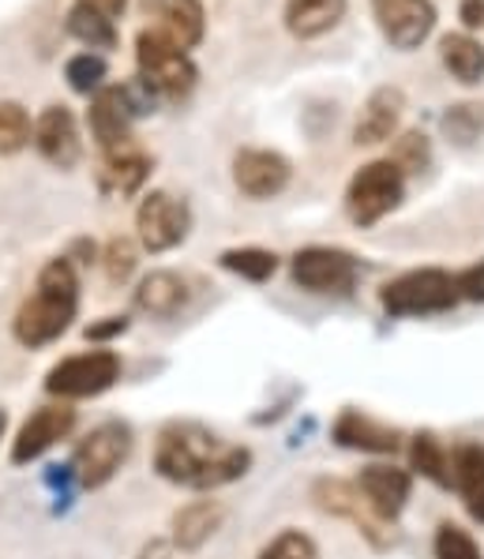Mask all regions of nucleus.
Instances as JSON below:
<instances>
[{
  "instance_id": "nucleus-1",
  "label": "nucleus",
  "mask_w": 484,
  "mask_h": 559,
  "mask_svg": "<svg viewBox=\"0 0 484 559\" xmlns=\"http://www.w3.org/2000/svg\"><path fill=\"white\" fill-rule=\"evenodd\" d=\"M252 469V451L222 440L200 420H169L154 440V473L188 492H214Z\"/></svg>"
},
{
  "instance_id": "nucleus-2",
  "label": "nucleus",
  "mask_w": 484,
  "mask_h": 559,
  "mask_svg": "<svg viewBox=\"0 0 484 559\" xmlns=\"http://www.w3.org/2000/svg\"><path fill=\"white\" fill-rule=\"evenodd\" d=\"M80 316V274L68 255H57L38 271L31 297L20 305L12 320V334L23 349H46Z\"/></svg>"
},
{
  "instance_id": "nucleus-3",
  "label": "nucleus",
  "mask_w": 484,
  "mask_h": 559,
  "mask_svg": "<svg viewBox=\"0 0 484 559\" xmlns=\"http://www.w3.org/2000/svg\"><path fill=\"white\" fill-rule=\"evenodd\" d=\"M470 300L465 271H439V266H421L405 271L394 282L379 289V305L394 320H421V316H444Z\"/></svg>"
},
{
  "instance_id": "nucleus-4",
  "label": "nucleus",
  "mask_w": 484,
  "mask_h": 559,
  "mask_svg": "<svg viewBox=\"0 0 484 559\" xmlns=\"http://www.w3.org/2000/svg\"><path fill=\"white\" fill-rule=\"evenodd\" d=\"M135 60H140V83L154 98L185 102L188 94L196 91L200 72H196L192 57L162 38L158 31H143L140 38H135Z\"/></svg>"
},
{
  "instance_id": "nucleus-5",
  "label": "nucleus",
  "mask_w": 484,
  "mask_h": 559,
  "mask_svg": "<svg viewBox=\"0 0 484 559\" xmlns=\"http://www.w3.org/2000/svg\"><path fill=\"white\" fill-rule=\"evenodd\" d=\"M132 428L125 420H102L98 428L83 436L75 443V454H72V473H75V485L94 492V488H106L109 480L117 477L120 466L132 459Z\"/></svg>"
},
{
  "instance_id": "nucleus-6",
  "label": "nucleus",
  "mask_w": 484,
  "mask_h": 559,
  "mask_svg": "<svg viewBox=\"0 0 484 559\" xmlns=\"http://www.w3.org/2000/svg\"><path fill=\"white\" fill-rule=\"evenodd\" d=\"M154 94L140 80L120 83V87H102L91 102V135L102 151H117L132 143V120L143 114H154Z\"/></svg>"
},
{
  "instance_id": "nucleus-7",
  "label": "nucleus",
  "mask_w": 484,
  "mask_h": 559,
  "mask_svg": "<svg viewBox=\"0 0 484 559\" xmlns=\"http://www.w3.org/2000/svg\"><path fill=\"white\" fill-rule=\"evenodd\" d=\"M405 200V174L391 158L368 162L353 174L350 188H345V211L357 226H376L391 211H399Z\"/></svg>"
},
{
  "instance_id": "nucleus-8",
  "label": "nucleus",
  "mask_w": 484,
  "mask_h": 559,
  "mask_svg": "<svg viewBox=\"0 0 484 559\" xmlns=\"http://www.w3.org/2000/svg\"><path fill=\"white\" fill-rule=\"evenodd\" d=\"M120 372H125V365L114 349H86V354H72L49 368L46 391L60 402L98 399L120 380Z\"/></svg>"
},
{
  "instance_id": "nucleus-9",
  "label": "nucleus",
  "mask_w": 484,
  "mask_h": 559,
  "mask_svg": "<svg viewBox=\"0 0 484 559\" xmlns=\"http://www.w3.org/2000/svg\"><path fill=\"white\" fill-rule=\"evenodd\" d=\"M293 286H300L305 294H319V297H345L353 294L361 278V260L342 248H327V245H312L300 248L290 263Z\"/></svg>"
},
{
  "instance_id": "nucleus-10",
  "label": "nucleus",
  "mask_w": 484,
  "mask_h": 559,
  "mask_svg": "<svg viewBox=\"0 0 484 559\" xmlns=\"http://www.w3.org/2000/svg\"><path fill=\"white\" fill-rule=\"evenodd\" d=\"M312 503L319 507L323 514L331 519H345L361 537L368 540L371 548H387L391 545V530L387 522L376 519V511L368 507V500L361 496V488L353 480H342V477H319L312 485Z\"/></svg>"
},
{
  "instance_id": "nucleus-11",
  "label": "nucleus",
  "mask_w": 484,
  "mask_h": 559,
  "mask_svg": "<svg viewBox=\"0 0 484 559\" xmlns=\"http://www.w3.org/2000/svg\"><path fill=\"white\" fill-rule=\"evenodd\" d=\"M135 234L146 252H169V248L185 245L192 234V211L185 200L169 192L143 195L140 211H135Z\"/></svg>"
},
{
  "instance_id": "nucleus-12",
  "label": "nucleus",
  "mask_w": 484,
  "mask_h": 559,
  "mask_svg": "<svg viewBox=\"0 0 484 559\" xmlns=\"http://www.w3.org/2000/svg\"><path fill=\"white\" fill-rule=\"evenodd\" d=\"M75 428V409L68 402H54V406H38L27 420L20 425L12 440V466H27V462H38L46 451H54L60 440H68Z\"/></svg>"
},
{
  "instance_id": "nucleus-13",
  "label": "nucleus",
  "mask_w": 484,
  "mask_h": 559,
  "mask_svg": "<svg viewBox=\"0 0 484 559\" xmlns=\"http://www.w3.org/2000/svg\"><path fill=\"white\" fill-rule=\"evenodd\" d=\"M371 12L394 49H417L436 27V4L432 0H371Z\"/></svg>"
},
{
  "instance_id": "nucleus-14",
  "label": "nucleus",
  "mask_w": 484,
  "mask_h": 559,
  "mask_svg": "<svg viewBox=\"0 0 484 559\" xmlns=\"http://www.w3.org/2000/svg\"><path fill=\"white\" fill-rule=\"evenodd\" d=\"M353 485L361 488V496H365L368 507L376 511V519L391 526V522H399L405 503H410L413 473L391 466V462H371V466L361 469V477L353 480Z\"/></svg>"
},
{
  "instance_id": "nucleus-15",
  "label": "nucleus",
  "mask_w": 484,
  "mask_h": 559,
  "mask_svg": "<svg viewBox=\"0 0 484 559\" xmlns=\"http://www.w3.org/2000/svg\"><path fill=\"white\" fill-rule=\"evenodd\" d=\"M290 177H293V166L279 151L245 147L233 158V180H237V188L248 200H271V195L285 192Z\"/></svg>"
},
{
  "instance_id": "nucleus-16",
  "label": "nucleus",
  "mask_w": 484,
  "mask_h": 559,
  "mask_svg": "<svg viewBox=\"0 0 484 559\" xmlns=\"http://www.w3.org/2000/svg\"><path fill=\"white\" fill-rule=\"evenodd\" d=\"M34 147L42 158L57 169H75L83 158V140H80V124H75L72 109L64 106H49L46 114L34 120Z\"/></svg>"
},
{
  "instance_id": "nucleus-17",
  "label": "nucleus",
  "mask_w": 484,
  "mask_h": 559,
  "mask_svg": "<svg viewBox=\"0 0 484 559\" xmlns=\"http://www.w3.org/2000/svg\"><path fill=\"white\" fill-rule=\"evenodd\" d=\"M331 436L345 451H365V454H394L402 447L399 428L383 425V420L368 417L365 409H353V406L339 413Z\"/></svg>"
},
{
  "instance_id": "nucleus-18",
  "label": "nucleus",
  "mask_w": 484,
  "mask_h": 559,
  "mask_svg": "<svg viewBox=\"0 0 484 559\" xmlns=\"http://www.w3.org/2000/svg\"><path fill=\"white\" fill-rule=\"evenodd\" d=\"M151 177V154L143 147L125 143L117 151H102V166H98V188L106 195H135Z\"/></svg>"
},
{
  "instance_id": "nucleus-19",
  "label": "nucleus",
  "mask_w": 484,
  "mask_h": 559,
  "mask_svg": "<svg viewBox=\"0 0 484 559\" xmlns=\"http://www.w3.org/2000/svg\"><path fill=\"white\" fill-rule=\"evenodd\" d=\"M402 109H405V94L399 87L371 91V98L365 102V109H361V117H357V128H353V143H357V147L387 143L399 132Z\"/></svg>"
},
{
  "instance_id": "nucleus-20",
  "label": "nucleus",
  "mask_w": 484,
  "mask_h": 559,
  "mask_svg": "<svg viewBox=\"0 0 484 559\" xmlns=\"http://www.w3.org/2000/svg\"><path fill=\"white\" fill-rule=\"evenodd\" d=\"M451 488L465 514L484 526V443L470 440L451 447Z\"/></svg>"
},
{
  "instance_id": "nucleus-21",
  "label": "nucleus",
  "mask_w": 484,
  "mask_h": 559,
  "mask_svg": "<svg viewBox=\"0 0 484 559\" xmlns=\"http://www.w3.org/2000/svg\"><path fill=\"white\" fill-rule=\"evenodd\" d=\"M188 300H192V289L173 271H151L146 278H140V286H135V308L154 316V320H173V316H180L188 308Z\"/></svg>"
},
{
  "instance_id": "nucleus-22",
  "label": "nucleus",
  "mask_w": 484,
  "mask_h": 559,
  "mask_svg": "<svg viewBox=\"0 0 484 559\" xmlns=\"http://www.w3.org/2000/svg\"><path fill=\"white\" fill-rule=\"evenodd\" d=\"M226 522V507L219 500H192L173 514V548L180 552H200L206 540L222 530Z\"/></svg>"
},
{
  "instance_id": "nucleus-23",
  "label": "nucleus",
  "mask_w": 484,
  "mask_h": 559,
  "mask_svg": "<svg viewBox=\"0 0 484 559\" xmlns=\"http://www.w3.org/2000/svg\"><path fill=\"white\" fill-rule=\"evenodd\" d=\"M345 15V0H290L285 4V27L297 38H319L334 31Z\"/></svg>"
},
{
  "instance_id": "nucleus-24",
  "label": "nucleus",
  "mask_w": 484,
  "mask_h": 559,
  "mask_svg": "<svg viewBox=\"0 0 484 559\" xmlns=\"http://www.w3.org/2000/svg\"><path fill=\"white\" fill-rule=\"evenodd\" d=\"M203 31H206V15L200 0H169L158 27L162 38L188 53V49H196L203 41Z\"/></svg>"
},
{
  "instance_id": "nucleus-25",
  "label": "nucleus",
  "mask_w": 484,
  "mask_h": 559,
  "mask_svg": "<svg viewBox=\"0 0 484 559\" xmlns=\"http://www.w3.org/2000/svg\"><path fill=\"white\" fill-rule=\"evenodd\" d=\"M410 469L439 488H451V447L436 432H417L410 440Z\"/></svg>"
},
{
  "instance_id": "nucleus-26",
  "label": "nucleus",
  "mask_w": 484,
  "mask_h": 559,
  "mask_svg": "<svg viewBox=\"0 0 484 559\" xmlns=\"http://www.w3.org/2000/svg\"><path fill=\"white\" fill-rule=\"evenodd\" d=\"M439 49H444L447 72H451L458 83L473 87V83L484 80V49H481V41L470 38V34H447V38L439 41Z\"/></svg>"
},
{
  "instance_id": "nucleus-27",
  "label": "nucleus",
  "mask_w": 484,
  "mask_h": 559,
  "mask_svg": "<svg viewBox=\"0 0 484 559\" xmlns=\"http://www.w3.org/2000/svg\"><path fill=\"white\" fill-rule=\"evenodd\" d=\"M68 34L80 38L83 46H91V49H114L117 46L114 20H106V15L94 12V8H86V4H75L72 12H68Z\"/></svg>"
},
{
  "instance_id": "nucleus-28",
  "label": "nucleus",
  "mask_w": 484,
  "mask_h": 559,
  "mask_svg": "<svg viewBox=\"0 0 484 559\" xmlns=\"http://www.w3.org/2000/svg\"><path fill=\"white\" fill-rule=\"evenodd\" d=\"M219 263L248 282H271L274 271H279V255L267 252V248H229V252L219 255Z\"/></svg>"
},
{
  "instance_id": "nucleus-29",
  "label": "nucleus",
  "mask_w": 484,
  "mask_h": 559,
  "mask_svg": "<svg viewBox=\"0 0 484 559\" xmlns=\"http://www.w3.org/2000/svg\"><path fill=\"white\" fill-rule=\"evenodd\" d=\"M34 124L20 102H0V154H15L31 143Z\"/></svg>"
},
{
  "instance_id": "nucleus-30",
  "label": "nucleus",
  "mask_w": 484,
  "mask_h": 559,
  "mask_svg": "<svg viewBox=\"0 0 484 559\" xmlns=\"http://www.w3.org/2000/svg\"><path fill=\"white\" fill-rule=\"evenodd\" d=\"M432 552H436V559H484L481 545L473 540V533L455 526V522H444V526L436 530Z\"/></svg>"
},
{
  "instance_id": "nucleus-31",
  "label": "nucleus",
  "mask_w": 484,
  "mask_h": 559,
  "mask_svg": "<svg viewBox=\"0 0 484 559\" xmlns=\"http://www.w3.org/2000/svg\"><path fill=\"white\" fill-rule=\"evenodd\" d=\"M256 559H319V545L305 530H282L259 548Z\"/></svg>"
},
{
  "instance_id": "nucleus-32",
  "label": "nucleus",
  "mask_w": 484,
  "mask_h": 559,
  "mask_svg": "<svg viewBox=\"0 0 484 559\" xmlns=\"http://www.w3.org/2000/svg\"><path fill=\"white\" fill-rule=\"evenodd\" d=\"M64 75L75 94H86V98H91V94H98L106 87V60L98 53H80V57L68 60Z\"/></svg>"
},
{
  "instance_id": "nucleus-33",
  "label": "nucleus",
  "mask_w": 484,
  "mask_h": 559,
  "mask_svg": "<svg viewBox=\"0 0 484 559\" xmlns=\"http://www.w3.org/2000/svg\"><path fill=\"white\" fill-rule=\"evenodd\" d=\"M444 132L451 135L458 147H470V143L481 140V132H484V106H473V102L455 106L451 114L444 117Z\"/></svg>"
},
{
  "instance_id": "nucleus-34",
  "label": "nucleus",
  "mask_w": 484,
  "mask_h": 559,
  "mask_svg": "<svg viewBox=\"0 0 484 559\" xmlns=\"http://www.w3.org/2000/svg\"><path fill=\"white\" fill-rule=\"evenodd\" d=\"M135 263H140V252H135V245L128 237H114L106 245V252H102V266H106V278L114 282V286L132 278Z\"/></svg>"
},
{
  "instance_id": "nucleus-35",
  "label": "nucleus",
  "mask_w": 484,
  "mask_h": 559,
  "mask_svg": "<svg viewBox=\"0 0 484 559\" xmlns=\"http://www.w3.org/2000/svg\"><path fill=\"white\" fill-rule=\"evenodd\" d=\"M428 158H432V151H428V140L421 132H405L402 140L394 143V154H391V162L402 169L405 177L421 174V169L428 166Z\"/></svg>"
},
{
  "instance_id": "nucleus-36",
  "label": "nucleus",
  "mask_w": 484,
  "mask_h": 559,
  "mask_svg": "<svg viewBox=\"0 0 484 559\" xmlns=\"http://www.w3.org/2000/svg\"><path fill=\"white\" fill-rule=\"evenodd\" d=\"M128 326H132V320H128V316H102V320L86 326L83 334H86V342H94V346H109V342L120 338V334H125Z\"/></svg>"
},
{
  "instance_id": "nucleus-37",
  "label": "nucleus",
  "mask_w": 484,
  "mask_h": 559,
  "mask_svg": "<svg viewBox=\"0 0 484 559\" xmlns=\"http://www.w3.org/2000/svg\"><path fill=\"white\" fill-rule=\"evenodd\" d=\"M462 23L465 27H481L484 23V0H462Z\"/></svg>"
},
{
  "instance_id": "nucleus-38",
  "label": "nucleus",
  "mask_w": 484,
  "mask_h": 559,
  "mask_svg": "<svg viewBox=\"0 0 484 559\" xmlns=\"http://www.w3.org/2000/svg\"><path fill=\"white\" fill-rule=\"evenodd\" d=\"M80 4L94 8V12H102V15H106V20H117V15L125 12L128 0H80Z\"/></svg>"
},
{
  "instance_id": "nucleus-39",
  "label": "nucleus",
  "mask_w": 484,
  "mask_h": 559,
  "mask_svg": "<svg viewBox=\"0 0 484 559\" xmlns=\"http://www.w3.org/2000/svg\"><path fill=\"white\" fill-rule=\"evenodd\" d=\"M140 559H173V545H169V540H158V537H154L151 545H143Z\"/></svg>"
},
{
  "instance_id": "nucleus-40",
  "label": "nucleus",
  "mask_w": 484,
  "mask_h": 559,
  "mask_svg": "<svg viewBox=\"0 0 484 559\" xmlns=\"http://www.w3.org/2000/svg\"><path fill=\"white\" fill-rule=\"evenodd\" d=\"M75 255H80V263H91L94 255H98V248H94V240H75L72 255H68V260H75Z\"/></svg>"
},
{
  "instance_id": "nucleus-41",
  "label": "nucleus",
  "mask_w": 484,
  "mask_h": 559,
  "mask_svg": "<svg viewBox=\"0 0 484 559\" xmlns=\"http://www.w3.org/2000/svg\"><path fill=\"white\" fill-rule=\"evenodd\" d=\"M4 428H8V417H4V409H0V440H4Z\"/></svg>"
}]
</instances>
